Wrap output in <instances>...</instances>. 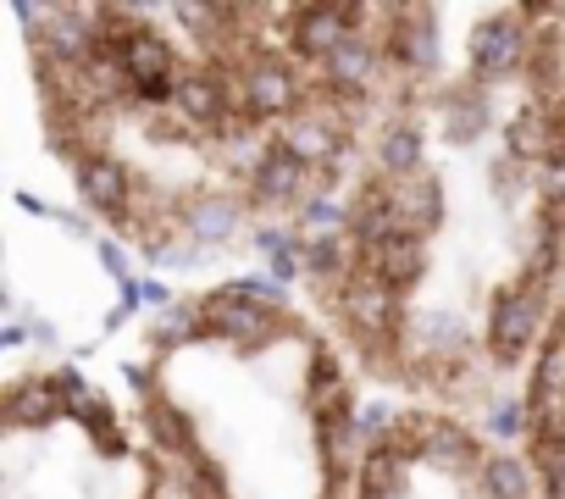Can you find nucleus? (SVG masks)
Instances as JSON below:
<instances>
[{"label": "nucleus", "instance_id": "f257e3e1", "mask_svg": "<svg viewBox=\"0 0 565 499\" xmlns=\"http://www.w3.org/2000/svg\"><path fill=\"white\" fill-rule=\"evenodd\" d=\"M295 295L399 405L482 416L521 394L565 306V7H394Z\"/></svg>", "mask_w": 565, "mask_h": 499}, {"label": "nucleus", "instance_id": "f03ea898", "mask_svg": "<svg viewBox=\"0 0 565 499\" xmlns=\"http://www.w3.org/2000/svg\"><path fill=\"white\" fill-rule=\"evenodd\" d=\"M377 0L18 7L45 156L150 273L222 284L328 211L377 106Z\"/></svg>", "mask_w": 565, "mask_h": 499}, {"label": "nucleus", "instance_id": "7ed1b4c3", "mask_svg": "<svg viewBox=\"0 0 565 499\" xmlns=\"http://www.w3.org/2000/svg\"><path fill=\"white\" fill-rule=\"evenodd\" d=\"M350 350L289 289L222 278L167 300L128 405L178 499H350L366 433Z\"/></svg>", "mask_w": 565, "mask_h": 499}, {"label": "nucleus", "instance_id": "20e7f679", "mask_svg": "<svg viewBox=\"0 0 565 499\" xmlns=\"http://www.w3.org/2000/svg\"><path fill=\"white\" fill-rule=\"evenodd\" d=\"M0 499H178L128 400L73 361L0 389Z\"/></svg>", "mask_w": 565, "mask_h": 499}, {"label": "nucleus", "instance_id": "39448f33", "mask_svg": "<svg viewBox=\"0 0 565 499\" xmlns=\"http://www.w3.org/2000/svg\"><path fill=\"white\" fill-rule=\"evenodd\" d=\"M350 499H543V482L482 416L394 405L366 433Z\"/></svg>", "mask_w": 565, "mask_h": 499}, {"label": "nucleus", "instance_id": "423d86ee", "mask_svg": "<svg viewBox=\"0 0 565 499\" xmlns=\"http://www.w3.org/2000/svg\"><path fill=\"white\" fill-rule=\"evenodd\" d=\"M515 444L532 460L543 499H565V306L515 394Z\"/></svg>", "mask_w": 565, "mask_h": 499}]
</instances>
